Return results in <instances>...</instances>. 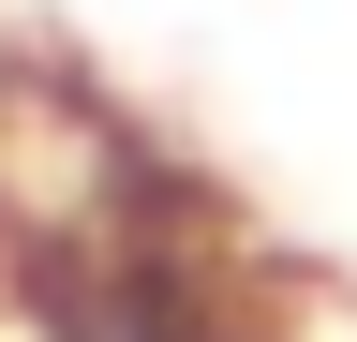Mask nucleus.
I'll list each match as a JSON object with an SVG mask.
<instances>
[{
    "mask_svg": "<svg viewBox=\"0 0 357 342\" xmlns=\"http://www.w3.org/2000/svg\"><path fill=\"white\" fill-rule=\"evenodd\" d=\"M30 342H283L268 283L194 238V194L149 179L89 238L30 253Z\"/></svg>",
    "mask_w": 357,
    "mask_h": 342,
    "instance_id": "1",
    "label": "nucleus"
},
{
    "mask_svg": "<svg viewBox=\"0 0 357 342\" xmlns=\"http://www.w3.org/2000/svg\"><path fill=\"white\" fill-rule=\"evenodd\" d=\"M15 75H30V60H0V90H15Z\"/></svg>",
    "mask_w": 357,
    "mask_h": 342,
    "instance_id": "2",
    "label": "nucleus"
}]
</instances>
